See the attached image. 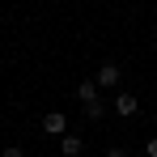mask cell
<instances>
[{
	"label": "cell",
	"instance_id": "6da1fadb",
	"mask_svg": "<svg viewBox=\"0 0 157 157\" xmlns=\"http://www.w3.org/2000/svg\"><path fill=\"white\" fill-rule=\"evenodd\" d=\"M119 81H123L119 64H102V68L94 72V85H98V89H119Z\"/></svg>",
	"mask_w": 157,
	"mask_h": 157
},
{
	"label": "cell",
	"instance_id": "3957f363",
	"mask_svg": "<svg viewBox=\"0 0 157 157\" xmlns=\"http://www.w3.org/2000/svg\"><path fill=\"white\" fill-rule=\"evenodd\" d=\"M43 132L47 136H68V115H59V110L43 115Z\"/></svg>",
	"mask_w": 157,
	"mask_h": 157
},
{
	"label": "cell",
	"instance_id": "ba28073f",
	"mask_svg": "<svg viewBox=\"0 0 157 157\" xmlns=\"http://www.w3.org/2000/svg\"><path fill=\"white\" fill-rule=\"evenodd\" d=\"M0 157H26V153H21V149H13V144H9V149H0Z\"/></svg>",
	"mask_w": 157,
	"mask_h": 157
},
{
	"label": "cell",
	"instance_id": "5b68a950",
	"mask_svg": "<svg viewBox=\"0 0 157 157\" xmlns=\"http://www.w3.org/2000/svg\"><path fill=\"white\" fill-rule=\"evenodd\" d=\"M81 149H85V144H81V136H72V132H68V136H59V153H64V157H81Z\"/></svg>",
	"mask_w": 157,
	"mask_h": 157
},
{
	"label": "cell",
	"instance_id": "52a82bcc",
	"mask_svg": "<svg viewBox=\"0 0 157 157\" xmlns=\"http://www.w3.org/2000/svg\"><path fill=\"white\" fill-rule=\"evenodd\" d=\"M144 157H157V136H149V144H144Z\"/></svg>",
	"mask_w": 157,
	"mask_h": 157
},
{
	"label": "cell",
	"instance_id": "9c48e42d",
	"mask_svg": "<svg viewBox=\"0 0 157 157\" xmlns=\"http://www.w3.org/2000/svg\"><path fill=\"white\" fill-rule=\"evenodd\" d=\"M102 157H128V153H123V149H106Z\"/></svg>",
	"mask_w": 157,
	"mask_h": 157
},
{
	"label": "cell",
	"instance_id": "8992f818",
	"mask_svg": "<svg viewBox=\"0 0 157 157\" xmlns=\"http://www.w3.org/2000/svg\"><path fill=\"white\" fill-rule=\"evenodd\" d=\"M85 119H94V123H98V119H106V102H102V98L85 106Z\"/></svg>",
	"mask_w": 157,
	"mask_h": 157
},
{
	"label": "cell",
	"instance_id": "7a4b0ae2",
	"mask_svg": "<svg viewBox=\"0 0 157 157\" xmlns=\"http://www.w3.org/2000/svg\"><path fill=\"white\" fill-rule=\"evenodd\" d=\"M110 106H115V115H119V119H132V115L140 110V102H136V94H128V89H119Z\"/></svg>",
	"mask_w": 157,
	"mask_h": 157
},
{
	"label": "cell",
	"instance_id": "277c9868",
	"mask_svg": "<svg viewBox=\"0 0 157 157\" xmlns=\"http://www.w3.org/2000/svg\"><path fill=\"white\" fill-rule=\"evenodd\" d=\"M98 98H102V89H98V85H94V81H81V85H77V102H81V106H89V102H98Z\"/></svg>",
	"mask_w": 157,
	"mask_h": 157
}]
</instances>
